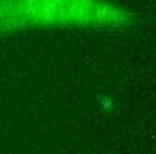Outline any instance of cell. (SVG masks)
<instances>
[{"mask_svg":"<svg viewBox=\"0 0 156 154\" xmlns=\"http://www.w3.org/2000/svg\"><path fill=\"white\" fill-rule=\"evenodd\" d=\"M136 15L108 0H0V34L23 29L113 31Z\"/></svg>","mask_w":156,"mask_h":154,"instance_id":"6da1fadb","label":"cell"}]
</instances>
